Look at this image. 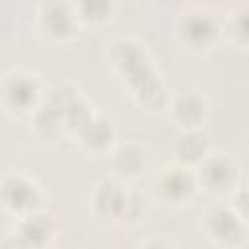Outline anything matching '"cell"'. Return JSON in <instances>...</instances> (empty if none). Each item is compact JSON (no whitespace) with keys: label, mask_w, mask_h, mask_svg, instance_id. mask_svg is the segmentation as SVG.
<instances>
[{"label":"cell","mask_w":249,"mask_h":249,"mask_svg":"<svg viewBox=\"0 0 249 249\" xmlns=\"http://www.w3.org/2000/svg\"><path fill=\"white\" fill-rule=\"evenodd\" d=\"M212 138L204 128H187L179 130L173 142V156L177 163H183L195 169L210 152H212Z\"/></svg>","instance_id":"15"},{"label":"cell","mask_w":249,"mask_h":249,"mask_svg":"<svg viewBox=\"0 0 249 249\" xmlns=\"http://www.w3.org/2000/svg\"><path fill=\"white\" fill-rule=\"evenodd\" d=\"M29 121H31V128H33L35 136H39L41 140H56L58 136L64 134L62 123H60L58 115H56L54 109L49 107L45 101H43V105L29 117Z\"/></svg>","instance_id":"19"},{"label":"cell","mask_w":249,"mask_h":249,"mask_svg":"<svg viewBox=\"0 0 249 249\" xmlns=\"http://www.w3.org/2000/svg\"><path fill=\"white\" fill-rule=\"evenodd\" d=\"M138 249H177V243L165 235H154V237H146Z\"/></svg>","instance_id":"20"},{"label":"cell","mask_w":249,"mask_h":249,"mask_svg":"<svg viewBox=\"0 0 249 249\" xmlns=\"http://www.w3.org/2000/svg\"><path fill=\"white\" fill-rule=\"evenodd\" d=\"M128 93H130L134 105L140 107L142 111H161V109H165L167 101H169V95H171L163 78L158 72L154 76L146 78L144 82H140L138 86H134Z\"/></svg>","instance_id":"16"},{"label":"cell","mask_w":249,"mask_h":249,"mask_svg":"<svg viewBox=\"0 0 249 249\" xmlns=\"http://www.w3.org/2000/svg\"><path fill=\"white\" fill-rule=\"evenodd\" d=\"M12 231L25 243L27 249H47L56 239L58 224L51 212L37 210L18 218Z\"/></svg>","instance_id":"14"},{"label":"cell","mask_w":249,"mask_h":249,"mask_svg":"<svg viewBox=\"0 0 249 249\" xmlns=\"http://www.w3.org/2000/svg\"><path fill=\"white\" fill-rule=\"evenodd\" d=\"M72 6L80 25H95V27L109 23L117 10V4L111 0H82Z\"/></svg>","instance_id":"17"},{"label":"cell","mask_w":249,"mask_h":249,"mask_svg":"<svg viewBox=\"0 0 249 249\" xmlns=\"http://www.w3.org/2000/svg\"><path fill=\"white\" fill-rule=\"evenodd\" d=\"M80 27L72 4L43 2L35 10V31L49 43H66L76 37Z\"/></svg>","instance_id":"9"},{"label":"cell","mask_w":249,"mask_h":249,"mask_svg":"<svg viewBox=\"0 0 249 249\" xmlns=\"http://www.w3.org/2000/svg\"><path fill=\"white\" fill-rule=\"evenodd\" d=\"M74 140L91 158H107L117 146V128L113 121L103 113H93V117L76 132Z\"/></svg>","instance_id":"12"},{"label":"cell","mask_w":249,"mask_h":249,"mask_svg":"<svg viewBox=\"0 0 249 249\" xmlns=\"http://www.w3.org/2000/svg\"><path fill=\"white\" fill-rule=\"evenodd\" d=\"M45 103L54 109V113L58 115V119L62 123L64 134H68L72 138L95 113V109L91 107V103L88 101L84 91L70 82L56 84V86L49 88Z\"/></svg>","instance_id":"7"},{"label":"cell","mask_w":249,"mask_h":249,"mask_svg":"<svg viewBox=\"0 0 249 249\" xmlns=\"http://www.w3.org/2000/svg\"><path fill=\"white\" fill-rule=\"evenodd\" d=\"M0 249H27V247H25V243L14 231H10L8 235H4L0 239Z\"/></svg>","instance_id":"21"},{"label":"cell","mask_w":249,"mask_h":249,"mask_svg":"<svg viewBox=\"0 0 249 249\" xmlns=\"http://www.w3.org/2000/svg\"><path fill=\"white\" fill-rule=\"evenodd\" d=\"M140 202L142 200L115 177L99 181L89 195L91 214L105 224H134L142 212Z\"/></svg>","instance_id":"3"},{"label":"cell","mask_w":249,"mask_h":249,"mask_svg":"<svg viewBox=\"0 0 249 249\" xmlns=\"http://www.w3.org/2000/svg\"><path fill=\"white\" fill-rule=\"evenodd\" d=\"M43 76L31 68L16 66L0 78V107L10 117H31L47 97Z\"/></svg>","instance_id":"1"},{"label":"cell","mask_w":249,"mask_h":249,"mask_svg":"<svg viewBox=\"0 0 249 249\" xmlns=\"http://www.w3.org/2000/svg\"><path fill=\"white\" fill-rule=\"evenodd\" d=\"M154 193L165 204H189L198 193L195 171L177 161L160 167L154 177Z\"/></svg>","instance_id":"10"},{"label":"cell","mask_w":249,"mask_h":249,"mask_svg":"<svg viewBox=\"0 0 249 249\" xmlns=\"http://www.w3.org/2000/svg\"><path fill=\"white\" fill-rule=\"evenodd\" d=\"M222 35L228 37L235 47H247V4L233 6L222 19Z\"/></svg>","instance_id":"18"},{"label":"cell","mask_w":249,"mask_h":249,"mask_svg":"<svg viewBox=\"0 0 249 249\" xmlns=\"http://www.w3.org/2000/svg\"><path fill=\"white\" fill-rule=\"evenodd\" d=\"M193 171L198 191H204L212 196L233 195L241 181V167L237 160L226 152L212 150Z\"/></svg>","instance_id":"6"},{"label":"cell","mask_w":249,"mask_h":249,"mask_svg":"<svg viewBox=\"0 0 249 249\" xmlns=\"http://www.w3.org/2000/svg\"><path fill=\"white\" fill-rule=\"evenodd\" d=\"M165 109L179 130L202 128V124L210 117V101L198 89H179L171 93Z\"/></svg>","instance_id":"11"},{"label":"cell","mask_w":249,"mask_h":249,"mask_svg":"<svg viewBox=\"0 0 249 249\" xmlns=\"http://www.w3.org/2000/svg\"><path fill=\"white\" fill-rule=\"evenodd\" d=\"M107 56L113 72L128 91L158 72L148 43L138 35H121L113 39Z\"/></svg>","instance_id":"2"},{"label":"cell","mask_w":249,"mask_h":249,"mask_svg":"<svg viewBox=\"0 0 249 249\" xmlns=\"http://www.w3.org/2000/svg\"><path fill=\"white\" fill-rule=\"evenodd\" d=\"M173 35L181 49L202 54L212 51L218 43L222 35V19L204 6H191L175 19Z\"/></svg>","instance_id":"4"},{"label":"cell","mask_w":249,"mask_h":249,"mask_svg":"<svg viewBox=\"0 0 249 249\" xmlns=\"http://www.w3.org/2000/svg\"><path fill=\"white\" fill-rule=\"evenodd\" d=\"M202 230L220 249H239L247 241V222L233 204L218 202L210 206L202 218Z\"/></svg>","instance_id":"8"},{"label":"cell","mask_w":249,"mask_h":249,"mask_svg":"<svg viewBox=\"0 0 249 249\" xmlns=\"http://www.w3.org/2000/svg\"><path fill=\"white\" fill-rule=\"evenodd\" d=\"M113 177L119 181L138 179L150 167V152L142 142L124 140L117 142V146L107 156Z\"/></svg>","instance_id":"13"},{"label":"cell","mask_w":249,"mask_h":249,"mask_svg":"<svg viewBox=\"0 0 249 249\" xmlns=\"http://www.w3.org/2000/svg\"><path fill=\"white\" fill-rule=\"evenodd\" d=\"M47 193L35 177L21 169H10L0 177V206L16 220L45 210Z\"/></svg>","instance_id":"5"}]
</instances>
